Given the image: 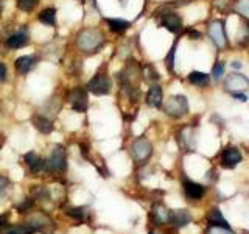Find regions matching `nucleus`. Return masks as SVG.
<instances>
[{
    "label": "nucleus",
    "mask_w": 249,
    "mask_h": 234,
    "mask_svg": "<svg viewBox=\"0 0 249 234\" xmlns=\"http://www.w3.org/2000/svg\"><path fill=\"white\" fill-rule=\"evenodd\" d=\"M106 44V38L100 28L86 27L81 28L75 36V47L83 55H95Z\"/></svg>",
    "instance_id": "1"
},
{
    "label": "nucleus",
    "mask_w": 249,
    "mask_h": 234,
    "mask_svg": "<svg viewBox=\"0 0 249 234\" xmlns=\"http://www.w3.org/2000/svg\"><path fill=\"white\" fill-rule=\"evenodd\" d=\"M163 111L167 113V116L179 119V117H182L189 113V100H187L185 96H181V94L171 96L165 101V105H163Z\"/></svg>",
    "instance_id": "2"
},
{
    "label": "nucleus",
    "mask_w": 249,
    "mask_h": 234,
    "mask_svg": "<svg viewBox=\"0 0 249 234\" xmlns=\"http://www.w3.org/2000/svg\"><path fill=\"white\" fill-rule=\"evenodd\" d=\"M88 92L93 94V96H107L111 94L112 89V81L106 74H95L86 84Z\"/></svg>",
    "instance_id": "3"
},
{
    "label": "nucleus",
    "mask_w": 249,
    "mask_h": 234,
    "mask_svg": "<svg viewBox=\"0 0 249 234\" xmlns=\"http://www.w3.org/2000/svg\"><path fill=\"white\" fill-rule=\"evenodd\" d=\"M129 152H131L132 159H134L136 162H139V164H142V162H145L151 156L153 147H151L150 140H148V139L139 137V139H136L134 142L131 144Z\"/></svg>",
    "instance_id": "4"
},
{
    "label": "nucleus",
    "mask_w": 249,
    "mask_h": 234,
    "mask_svg": "<svg viewBox=\"0 0 249 234\" xmlns=\"http://www.w3.org/2000/svg\"><path fill=\"white\" fill-rule=\"evenodd\" d=\"M69 101H70V106H72L73 111L84 113L89 106L88 89L83 88V86H76V88H73L69 92Z\"/></svg>",
    "instance_id": "5"
},
{
    "label": "nucleus",
    "mask_w": 249,
    "mask_h": 234,
    "mask_svg": "<svg viewBox=\"0 0 249 234\" xmlns=\"http://www.w3.org/2000/svg\"><path fill=\"white\" fill-rule=\"evenodd\" d=\"M45 167L52 170V172H64L66 167H67V155H66V150L64 147H54L50 156L47 158L45 161Z\"/></svg>",
    "instance_id": "6"
},
{
    "label": "nucleus",
    "mask_w": 249,
    "mask_h": 234,
    "mask_svg": "<svg viewBox=\"0 0 249 234\" xmlns=\"http://www.w3.org/2000/svg\"><path fill=\"white\" fill-rule=\"evenodd\" d=\"M224 88L231 91L232 94H240L249 88V80L241 74H231L226 77Z\"/></svg>",
    "instance_id": "7"
},
{
    "label": "nucleus",
    "mask_w": 249,
    "mask_h": 234,
    "mask_svg": "<svg viewBox=\"0 0 249 234\" xmlns=\"http://www.w3.org/2000/svg\"><path fill=\"white\" fill-rule=\"evenodd\" d=\"M209 36L213 41V44L218 47V49H223V47L228 44V39H226V31L223 27L221 20H213L210 22L209 25Z\"/></svg>",
    "instance_id": "8"
},
{
    "label": "nucleus",
    "mask_w": 249,
    "mask_h": 234,
    "mask_svg": "<svg viewBox=\"0 0 249 234\" xmlns=\"http://www.w3.org/2000/svg\"><path fill=\"white\" fill-rule=\"evenodd\" d=\"M37 57H33V55H23V57H19L14 62V67H16V72L19 75H27L30 74L37 66Z\"/></svg>",
    "instance_id": "9"
},
{
    "label": "nucleus",
    "mask_w": 249,
    "mask_h": 234,
    "mask_svg": "<svg viewBox=\"0 0 249 234\" xmlns=\"http://www.w3.org/2000/svg\"><path fill=\"white\" fill-rule=\"evenodd\" d=\"M160 25L163 28H167L168 31H171V33L178 35L179 31L182 30V20L181 18L176 14V13H162V18H160Z\"/></svg>",
    "instance_id": "10"
},
{
    "label": "nucleus",
    "mask_w": 249,
    "mask_h": 234,
    "mask_svg": "<svg viewBox=\"0 0 249 234\" xmlns=\"http://www.w3.org/2000/svg\"><path fill=\"white\" fill-rule=\"evenodd\" d=\"M28 44V35L25 30H19L5 39V47L10 50H18Z\"/></svg>",
    "instance_id": "11"
},
{
    "label": "nucleus",
    "mask_w": 249,
    "mask_h": 234,
    "mask_svg": "<svg viewBox=\"0 0 249 234\" xmlns=\"http://www.w3.org/2000/svg\"><path fill=\"white\" fill-rule=\"evenodd\" d=\"M31 122H33L35 128L39 133H42V135H50V133L53 131V122L44 114H35L33 117H31Z\"/></svg>",
    "instance_id": "12"
},
{
    "label": "nucleus",
    "mask_w": 249,
    "mask_h": 234,
    "mask_svg": "<svg viewBox=\"0 0 249 234\" xmlns=\"http://www.w3.org/2000/svg\"><path fill=\"white\" fill-rule=\"evenodd\" d=\"M163 92L159 84H151L150 91L146 94V105L151 108H160L162 106Z\"/></svg>",
    "instance_id": "13"
},
{
    "label": "nucleus",
    "mask_w": 249,
    "mask_h": 234,
    "mask_svg": "<svg viewBox=\"0 0 249 234\" xmlns=\"http://www.w3.org/2000/svg\"><path fill=\"white\" fill-rule=\"evenodd\" d=\"M184 192L190 200H199L202 195H204L206 189L202 184L193 183V181H190V179H185L184 181Z\"/></svg>",
    "instance_id": "14"
},
{
    "label": "nucleus",
    "mask_w": 249,
    "mask_h": 234,
    "mask_svg": "<svg viewBox=\"0 0 249 234\" xmlns=\"http://www.w3.org/2000/svg\"><path fill=\"white\" fill-rule=\"evenodd\" d=\"M105 22L107 23L109 30H111L112 33H115V35H122L131 27L129 20H124V19H120V18H106Z\"/></svg>",
    "instance_id": "15"
},
{
    "label": "nucleus",
    "mask_w": 249,
    "mask_h": 234,
    "mask_svg": "<svg viewBox=\"0 0 249 234\" xmlns=\"http://www.w3.org/2000/svg\"><path fill=\"white\" fill-rule=\"evenodd\" d=\"M25 162L33 174H39V172H42L45 169V161L35 152H30L25 155Z\"/></svg>",
    "instance_id": "16"
},
{
    "label": "nucleus",
    "mask_w": 249,
    "mask_h": 234,
    "mask_svg": "<svg viewBox=\"0 0 249 234\" xmlns=\"http://www.w3.org/2000/svg\"><path fill=\"white\" fill-rule=\"evenodd\" d=\"M221 161H223V166L224 167H235L237 164L241 161V153L238 148H228V150L223 152L221 156Z\"/></svg>",
    "instance_id": "17"
},
{
    "label": "nucleus",
    "mask_w": 249,
    "mask_h": 234,
    "mask_svg": "<svg viewBox=\"0 0 249 234\" xmlns=\"http://www.w3.org/2000/svg\"><path fill=\"white\" fill-rule=\"evenodd\" d=\"M168 222L173 223L176 228H181V226H185L187 223L192 222V215L189 214V211H171Z\"/></svg>",
    "instance_id": "18"
},
{
    "label": "nucleus",
    "mask_w": 249,
    "mask_h": 234,
    "mask_svg": "<svg viewBox=\"0 0 249 234\" xmlns=\"http://www.w3.org/2000/svg\"><path fill=\"white\" fill-rule=\"evenodd\" d=\"M207 220H209L210 226H216V228H231L229 222L226 220L224 215L221 214L220 208H213L212 211H210L209 215H207Z\"/></svg>",
    "instance_id": "19"
},
{
    "label": "nucleus",
    "mask_w": 249,
    "mask_h": 234,
    "mask_svg": "<svg viewBox=\"0 0 249 234\" xmlns=\"http://www.w3.org/2000/svg\"><path fill=\"white\" fill-rule=\"evenodd\" d=\"M36 230L31 225H3L0 226V234H33Z\"/></svg>",
    "instance_id": "20"
},
{
    "label": "nucleus",
    "mask_w": 249,
    "mask_h": 234,
    "mask_svg": "<svg viewBox=\"0 0 249 234\" xmlns=\"http://www.w3.org/2000/svg\"><path fill=\"white\" fill-rule=\"evenodd\" d=\"M37 19H39V22L44 23L47 27H54V23H56V10L52 6L44 8V10L39 13Z\"/></svg>",
    "instance_id": "21"
},
{
    "label": "nucleus",
    "mask_w": 249,
    "mask_h": 234,
    "mask_svg": "<svg viewBox=\"0 0 249 234\" xmlns=\"http://www.w3.org/2000/svg\"><path fill=\"white\" fill-rule=\"evenodd\" d=\"M168 217H170V213L162 205H158L153 208V218L156 223H167Z\"/></svg>",
    "instance_id": "22"
},
{
    "label": "nucleus",
    "mask_w": 249,
    "mask_h": 234,
    "mask_svg": "<svg viewBox=\"0 0 249 234\" xmlns=\"http://www.w3.org/2000/svg\"><path fill=\"white\" fill-rule=\"evenodd\" d=\"M189 81L195 86H207L209 84V75L204 74V72H198V70H195L189 75Z\"/></svg>",
    "instance_id": "23"
},
{
    "label": "nucleus",
    "mask_w": 249,
    "mask_h": 234,
    "mask_svg": "<svg viewBox=\"0 0 249 234\" xmlns=\"http://www.w3.org/2000/svg\"><path fill=\"white\" fill-rule=\"evenodd\" d=\"M37 3H39V0H16V6H18V10H20L23 13L33 11L37 6Z\"/></svg>",
    "instance_id": "24"
},
{
    "label": "nucleus",
    "mask_w": 249,
    "mask_h": 234,
    "mask_svg": "<svg viewBox=\"0 0 249 234\" xmlns=\"http://www.w3.org/2000/svg\"><path fill=\"white\" fill-rule=\"evenodd\" d=\"M235 10L245 16V18H249V0H238L237 5H235Z\"/></svg>",
    "instance_id": "25"
},
{
    "label": "nucleus",
    "mask_w": 249,
    "mask_h": 234,
    "mask_svg": "<svg viewBox=\"0 0 249 234\" xmlns=\"http://www.w3.org/2000/svg\"><path fill=\"white\" fill-rule=\"evenodd\" d=\"M143 77L146 78V81H156V80H159V74L156 72V70L151 67V66H146L143 69Z\"/></svg>",
    "instance_id": "26"
},
{
    "label": "nucleus",
    "mask_w": 249,
    "mask_h": 234,
    "mask_svg": "<svg viewBox=\"0 0 249 234\" xmlns=\"http://www.w3.org/2000/svg\"><path fill=\"white\" fill-rule=\"evenodd\" d=\"M67 214H69L70 217L76 218V220H83V218L86 217V211H84L83 208H70V209L67 211Z\"/></svg>",
    "instance_id": "27"
},
{
    "label": "nucleus",
    "mask_w": 249,
    "mask_h": 234,
    "mask_svg": "<svg viewBox=\"0 0 249 234\" xmlns=\"http://www.w3.org/2000/svg\"><path fill=\"white\" fill-rule=\"evenodd\" d=\"M212 75H213L215 80H220V78L224 75V62H218V64H215Z\"/></svg>",
    "instance_id": "28"
},
{
    "label": "nucleus",
    "mask_w": 249,
    "mask_h": 234,
    "mask_svg": "<svg viewBox=\"0 0 249 234\" xmlns=\"http://www.w3.org/2000/svg\"><path fill=\"white\" fill-rule=\"evenodd\" d=\"M209 234H233L229 228H216V226H210Z\"/></svg>",
    "instance_id": "29"
},
{
    "label": "nucleus",
    "mask_w": 249,
    "mask_h": 234,
    "mask_svg": "<svg viewBox=\"0 0 249 234\" xmlns=\"http://www.w3.org/2000/svg\"><path fill=\"white\" fill-rule=\"evenodd\" d=\"M8 78V69L3 62H0V83H5Z\"/></svg>",
    "instance_id": "30"
},
{
    "label": "nucleus",
    "mask_w": 249,
    "mask_h": 234,
    "mask_svg": "<svg viewBox=\"0 0 249 234\" xmlns=\"http://www.w3.org/2000/svg\"><path fill=\"white\" fill-rule=\"evenodd\" d=\"M175 49H176V45L173 47V49L170 50L168 57H167V67H168L170 70H173V58H175Z\"/></svg>",
    "instance_id": "31"
},
{
    "label": "nucleus",
    "mask_w": 249,
    "mask_h": 234,
    "mask_svg": "<svg viewBox=\"0 0 249 234\" xmlns=\"http://www.w3.org/2000/svg\"><path fill=\"white\" fill-rule=\"evenodd\" d=\"M10 186V181L5 176H0V194H3L6 191V187Z\"/></svg>",
    "instance_id": "32"
},
{
    "label": "nucleus",
    "mask_w": 249,
    "mask_h": 234,
    "mask_svg": "<svg viewBox=\"0 0 249 234\" xmlns=\"http://www.w3.org/2000/svg\"><path fill=\"white\" fill-rule=\"evenodd\" d=\"M31 205H33V200H27V201H23L22 205H19L18 209H19V211H27Z\"/></svg>",
    "instance_id": "33"
},
{
    "label": "nucleus",
    "mask_w": 249,
    "mask_h": 234,
    "mask_svg": "<svg viewBox=\"0 0 249 234\" xmlns=\"http://www.w3.org/2000/svg\"><path fill=\"white\" fill-rule=\"evenodd\" d=\"M190 36H192V39H199L201 38V35L198 33V31H190Z\"/></svg>",
    "instance_id": "34"
},
{
    "label": "nucleus",
    "mask_w": 249,
    "mask_h": 234,
    "mask_svg": "<svg viewBox=\"0 0 249 234\" xmlns=\"http://www.w3.org/2000/svg\"><path fill=\"white\" fill-rule=\"evenodd\" d=\"M232 67H233V69H240V67H241V62H240V61H233V62H232Z\"/></svg>",
    "instance_id": "35"
},
{
    "label": "nucleus",
    "mask_w": 249,
    "mask_h": 234,
    "mask_svg": "<svg viewBox=\"0 0 249 234\" xmlns=\"http://www.w3.org/2000/svg\"><path fill=\"white\" fill-rule=\"evenodd\" d=\"M6 225V215H0V226Z\"/></svg>",
    "instance_id": "36"
},
{
    "label": "nucleus",
    "mask_w": 249,
    "mask_h": 234,
    "mask_svg": "<svg viewBox=\"0 0 249 234\" xmlns=\"http://www.w3.org/2000/svg\"><path fill=\"white\" fill-rule=\"evenodd\" d=\"M3 5H5V2L0 0V18H2V13H3Z\"/></svg>",
    "instance_id": "37"
},
{
    "label": "nucleus",
    "mask_w": 249,
    "mask_h": 234,
    "mask_svg": "<svg viewBox=\"0 0 249 234\" xmlns=\"http://www.w3.org/2000/svg\"><path fill=\"white\" fill-rule=\"evenodd\" d=\"M119 2H122V5H126V0H119Z\"/></svg>",
    "instance_id": "38"
},
{
    "label": "nucleus",
    "mask_w": 249,
    "mask_h": 234,
    "mask_svg": "<svg viewBox=\"0 0 249 234\" xmlns=\"http://www.w3.org/2000/svg\"><path fill=\"white\" fill-rule=\"evenodd\" d=\"M80 2H81V3H84V2H86V0H80Z\"/></svg>",
    "instance_id": "39"
},
{
    "label": "nucleus",
    "mask_w": 249,
    "mask_h": 234,
    "mask_svg": "<svg viewBox=\"0 0 249 234\" xmlns=\"http://www.w3.org/2000/svg\"><path fill=\"white\" fill-rule=\"evenodd\" d=\"M151 234H153V233H151Z\"/></svg>",
    "instance_id": "40"
}]
</instances>
